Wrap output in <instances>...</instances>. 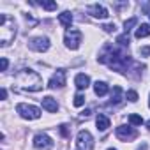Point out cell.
Instances as JSON below:
<instances>
[{"mask_svg": "<svg viewBox=\"0 0 150 150\" xmlns=\"http://www.w3.org/2000/svg\"><path fill=\"white\" fill-rule=\"evenodd\" d=\"M115 132H117V138L122 141H132L138 136V131L134 127H129V125H118Z\"/></svg>", "mask_w": 150, "mask_h": 150, "instance_id": "9", "label": "cell"}, {"mask_svg": "<svg viewBox=\"0 0 150 150\" xmlns=\"http://www.w3.org/2000/svg\"><path fill=\"white\" fill-rule=\"evenodd\" d=\"M87 11H88L90 16H94V18H97V20H106V18L110 16L108 9H106L104 6H101V4H92V6L87 7Z\"/></svg>", "mask_w": 150, "mask_h": 150, "instance_id": "11", "label": "cell"}, {"mask_svg": "<svg viewBox=\"0 0 150 150\" xmlns=\"http://www.w3.org/2000/svg\"><path fill=\"white\" fill-rule=\"evenodd\" d=\"M129 41H131V39H129V34H125V32H124L122 35H118V37H117V44H118V46H122V48L129 46Z\"/></svg>", "mask_w": 150, "mask_h": 150, "instance_id": "19", "label": "cell"}, {"mask_svg": "<svg viewBox=\"0 0 150 150\" xmlns=\"http://www.w3.org/2000/svg\"><path fill=\"white\" fill-rule=\"evenodd\" d=\"M148 108H150V96H148Z\"/></svg>", "mask_w": 150, "mask_h": 150, "instance_id": "33", "label": "cell"}, {"mask_svg": "<svg viewBox=\"0 0 150 150\" xmlns=\"http://www.w3.org/2000/svg\"><path fill=\"white\" fill-rule=\"evenodd\" d=\"M129 122H131L132 125H141V124H143V118H141L139 115L132 113V115H129Z\"/></svg>", "mask_w": 150, "mask_h": 150, "instance_id": "22", "label": "cell"}, {"mask_svg": "<svg viewBox=\"0 0 150 150\" xmlns=\"http://www.w3.org/2000/svg\"><path fill=\"white\" fill-rule=\"evenodd\" d=\"M138 25V20L136 18H129L125 23H124V30H125V34H129V30L132 28V27H136Z\"/></svg>", "mask_w": 150, "mask_h": 150, "instance_id": "20", "label": "cell"}, {"mask_svg": "<svg viewBox=\"0 0 150 150\" xmlns=\"http://www.w3.org/2000/svg\"><path fill=\"white\" fill-rule=\"evenodd\" d=\"M125 97H127L131 103H136V101H138V92H136V90H127Z\"/></svg>", "mask_w": 150, "mask_h": 150, "instance_id": "23", "label": "cell"}, {"mask_svg": "<svg viewBox=\"0 0 150 150\" xmlns=\"http://www.w3.org/2000/svg\"><path fill=\"white\" fill-rule=\"evenodd\" d=\"M134 35H136V39H143V37H148V35H150V25H148V23H141V25L136 28Z\"/></svg>", "mask_w": 150, "mask_h": 150, "instance_id": "18", "label": "cell"}, {"mask_svg": "<svg viewBox=\"0 0 150 150\" xmlns=\"http://www.w3.org/2000/svg\"><path fill=\"white\" fill-rule=\"evenodd\" d=\"M60 134L67 138V136H69V125H65V124H62V125H60Z\"/></svg>", "mask_w": 150, "mask_h": 150, "instance_id": "27", "label": "cell"}, {"mask_svg": "<svg viewBox=\"0 0 150 150\" xmlns=\"http://www.w3.org/2000/svg\"><path fill=\"white\" fill-rule=\"evenodd\" d=\"M14 88L21 92H39L42 88V78L34 69H21L14 76Z\"/></svg>", "mask_w": 150, "mask_h": 150, "instance_id": "2", "label": "cell"}, {"mask_svg": "<svg viewBox=\"0 0 150 150\" xmlns=\"http://www.w3.org/2000/svg\"><path fill=\"white\" fill-rule=\"evenodd\" d=\"M92 148H94V138H92V134L87 129L80 131L78 136H76V150H92Z\"/></svg>", "mask_w": 150, "mask_h": 150, "instance_id": "6", "label": "cell"}, {"mask_svg": "<svg viewBox=\"0 0 150 150\" xmlns=\"http://www.w3.org/2000/svg\"><path fill=\"white\" fill-rule=\"evenodd\" d=\"M81 32L76 30V28H69L65 30V35H64V42L69 50H78L80 44H81Z\"/></svg>", "mask_w": 150, "mask_h": 150, "instance_id": "5", "label": "cell"}, {"mask_svg": "<svg viewBox=\"0 0 150 150\" xmlns=\"http://www.w3.org/2000/svg\"><path fill=\"white\" fill-rule=\"evenodd\" d=\"M108 150H117V148H108Z\"/></svg>", "mask_w": 150, "mask_h": 150, "instance_id": "34", "label": "cell"}, {"mask_svg": "<svg viewBox=\"0 0 150 150\" xmlns=\"http://www.w3.org/2000/svg\"><path fill=\"white\" fill-rule=\"evenodd\" d=\"M64 85H65V71H64V69H58L53 76L50 78L48 87H50V88H62Z\"/></svg>", "mask_w": 150, "mask_h": 150, "instance_id": "10", "label": "cell"}, {"mask_svg": "<svg viewBox=\"0 0 150 150\" xmlns=\"http://www.w3.org/2000/svg\"><path fill=\"white\" fill-rule=\"evenodd\" d=\"M74 85H76L78 90H85L88 85H90V78L87 76V74H76V78H74Z\"/></svg>", "mask_w": 150, "mask_h": 150, "instance_id": "13", "label": "cell"}, {"mask_svg": "<svg viewBox=\"0 0 150 150\" xmlns=\"http://www.w3.org/2000/svg\"><path fill=\"white\" fill-rule=\"evenodd\" d=\"M72 104L76 106V108L83 106V104H85V96H83V94H76V96H74V101H72Z\"/></svg>", "mask_w": 150, "mask_h": 150, "instance_id": "21", "label": "cell"}, {"mask_svg": "<svg viewBox=\"0 0 150 150\" xmlns=\"http://www.w3.org/2000/svg\"><path fill=\"white\" fill-rule=\"evenodd\" d=\"M122 99H124V92H122V88H120V87H113L110 104H111V106H117V104H120V103H122Z\"/></svg>", "mask_w": 150, "mask_h": 150, "instance_id": "14", "label": "cell"}, {"mask_svg": "<svg viewBox=\"0 0 150 150\" xmlns=\"http://www.w3.org/2000/svg\"><path fill=\"white\" fill-rule=\"evenodd\" d=\"M28 48L32 50V51H37V53H44V51H48L50 50V39L48 37H34V39H30L28 41Z\"/></svg>", "mask_w": 150, "mask_h": 150, "instance_id": "8", "label": "cell"}, {"mask_svg": "<svg viewBox=\"0 0 150 150\" xmlns=\"http://www.w3.org/2000/svg\"><path fill=\"white\" fill-rule=\"evenodd\" d=\"M90 113H92L90 110H85V111H81V117H85V118H88V117H90Z\"/></svg>", "mask_w": 150, "mask_h": 150, "instance_id": "31", "label": "cell"}, {"mask_svg": "<svg viewBox=\"0 0 150 150\" xmlns=\"http://www.w3.org/2000/svg\"><path fill=\"white\" fill-rule=\"evenodd\" d=\"M41 6H42L46 11H55V9H57V2H41Z\"/></svg>", "mask_w": 150, "mask_h": 150, "instance_id": "24", "label": "cell"}, {"mask_svg": "<svg viewBox=\"0 0 150 150\" xmlns=\"http://www.w3.org/2000/svg\"><path fill=\"white\" fill-rule=\"evenodd\" d=\"M145 125H146V129H148V131H150V120H148V122H146V124H145Z\"/></svg>", "mask_w": 150, "mask_h": 150, "instance_id": "32", "label": "cell"}, {"mask_svg": "<svg viewBox=\"0 0 150 150\" xmlns=\"http://www.w3.org/2000/svg\"><path fill=\"white\" fill-rule=\"evenodd\" d=\"M58 21H60L62 27H65V28L69 30L71 25H72V14H71L69 11H64L62 14H58Z\"/></svg>", "mask_w": 150, "mask_h": 150, "instance_id": "15", "label": "cell"}, {"mask_svg": "<svg viewBox=\"0 0 150 150\" xmlns=\"http://www.w3.org/2000/svg\"><path fill=\"white\" fill-rule=\"evenodd\" d=\"M53 145H55L53 139H51L46 132H39V134L34 136V146H35L37 150H51Z\"/></svg>", "mask_w": 150, "mask_h": 150, "instance_id": "7", "label": "cell"}, {"mask_svg": "<svg viewBox=\"0 0 150 150\" xmlns=\"http://www.w3.org/2000/svg\"><path fill=\"white\" fill-rule=\"evenodd\" d=\"M103 30L108 32V34H113L117 30V27H115V23H106V25H103Z\"/></svg>", "mask_w": 150, "mask_h": 150, "instance_id": "25", "label": "cell"}, {"mask_svg": "<svg viewBox=\"0 0 150 150\" xmlns=\"http://www.w3.org/2000/svg\"><path fill=\"white\" fill-rule=\"evenodd\" d=\"M7 65H9V60L4 57L2 60H0V71H7Z\"/></svg>", "mask_w": 150, "mask_h": 150, "instance_id": "26", "label": "cell"}, {"mask_svg": "<svg viewBox=\"0 0 150 150\" xmlns=\"http://www.w3.org/2000/svg\"><path fill=\"white\" fill-rule=\"evenodd\" d=\"M141 9L146 11V14L150 16V2H143V4H141Z\"/></svg>", "mask_w": 150, "mask_h": 150, "instance_id": "29", "label": "cell"}, {"mask_svg": "<svg viewBox=\"0 0 150 150\" xmlns=\"http://www.w3.org/2000/svg\"><path fill=\"white\" fill-rule=\"evenodd\" d=\"M97 58H99L101 64H106V65H110L111 69H115L117 72H122V74H125L129 71V65L132 64L129 53L122 46L118 48V46H111V44L104 46L103 53Z\"/></svg>", "mask_w": 150, "mask_h": 150, "instance_id": "1", "label": "cell"}, {"mask_svg": "<svg viewBox=\"0 0 150 150\" xmlns=\"http://www.w3.org/2000/svg\"><path fill=\"white\" fill-rule=\"evenodd\" d=\"M16 111L20 113L21 118L25 120H37L41 117V110L37 106H32V104H25V103H20L16 106Z\"/></svg>", "mask_w": 150, "mask_h": 150, "instance_id": "4", "label": "cell"}, {"mask_svg": "<svg viewBox=\"0 0 150 150\" xmlns=\"http://www.w3.org/2000/svg\"><path fill=\"white\" fill-rule=\"evenodd\" d=\"M96 125H97V129H99V131H106V129L110 127V118H108L106 115L99 113V115H97V118H96Z\"/></svg>", "mask_w": 150, "mask_h": 150, "instance_id": "17", "label": "cell"}, {"mask_svg": "<svg viewBox=\"0 0 150 150\" xmlns=\"http://www.w3.org/2000/svg\"><path fill=\"white\" fill-rule=\"evenodd\" d=\"M108 90H110L108 83H104V81H96V83H94V92H96V96L103 97V96L108 94Z\"/></svg>", "mask_w": 150, "mask_h": 150, "instance_id": "16", "label": "cell"}, {"mask_svg": "<svg viewBox=\"0 0 150 150\" xmlns=\"http://www.w3.org/2000/svg\"><path fill=\"white\" fill-rule=\"evenodd\" d=\"M0 99H7V90H6V88L0 90Z\"/></svg>", "mask_w": 150, "mask_h": 150, "instance_id": "30", "label": "cell"}, {"mask_svg": "<svg viewBox=\"0 0 150 150\" xmlns=\"http://www.w3.org/2000/svg\"><path fill=\"white\" fill-rule=\"evenodd\" d=\"M41 101H42V108H44L46 111H50V113H57V110H58V103H57V99L46 96V97H42Z\"/></svg>", "mask_w": 150, "mask_h": 150, "instance_id": "12", "label": "cell"}, {"mask_svg": "<svg viewBox=\"0 0 150 150\" xmlns=\"http://www.w3.org/2000/svg\"><path fill=\"white\" fill-rule=\"evenodd\" d=\"M139 55H141V57H148V55H150V46H143V48H139Z\"/></svg>", "mask_w": 150, "mask_h": 150, "instance_id": "28", "label": "cell"}, {"mask_svg": "<svg viewBox=\"0 0 150 150\" xmlns=\"http://www.w3.org/2000/svg\"><path fill=\"white\" fill-rule=\"evenodd\" d=\"M16 37V23L9 14H0V46H9Z\"/></svg>", "mask_w": 150, "mask_h": 150, "instance_id": "3", "label": "cell"}]
</instances>
